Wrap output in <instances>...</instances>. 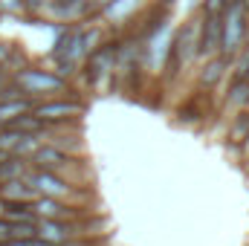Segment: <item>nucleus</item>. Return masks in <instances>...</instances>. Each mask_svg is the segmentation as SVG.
I'll return each mask as SVG.
<instances>
[{
    "mask_svg": "<svg viewBox=\"0 0 249 246\" xmlns=\"http://www.w3.org/2000/svg\"><path fill=\"white\" fill-rule=\"evenodd\" d=\"M12 81L23 90V96L29 99H50V96H64V93H75L72 84L61 78L55 70H44V67H35V64H26L20 70L12 72Z\"/></svg>",
    "mask_w": 249,
    "mask_h": 246,
    "instance_id": "1",
    "label": "nucleus"
},
{
    "mask_svg": "<svg viewBox=\"0 0 249 246\" xmlns=\"http://www.w3.org/2000/svg\"><path fill=\"white\" fill-rule=\"evenodd\" d=\"M249 41V9L244 3H226L220 15V55H238Z\"/></svg>",
    "mask_w": 249,
    "mask_h": 246,
    "instance_id": "2",
    "label": "nucleus"
},
{
    "mask_svg": "<svg viewBox=\"0 0 249 246\" xmlns=\"http://www.w3.org/2000/svg\"><path fill=\"white\" fill-rule=\"evenodd\" d=\"M87 105L84 99H78L75 93H64V96H50V99H38L32 105V113L50 127H61V124H75L84 116Z\"/></svg>",
    "mask_w": 249,
    "mask_h": 246,
    "instance_id": "3",
    "label": "nucleus"
},
{
    "mask_svg": "<svg viewBox=\"0 0 249 246\" xmlns=\"http://www.w3.org/2000/svg\"><path fill=\"white\" fill-rule=\"evenodd\" d=\"M78 72L84 75V81H87L90 90H102L107 81H113V72H116V41L107 38L105 44H99L84 58Z\"/></svg>",
    "mask_w": 249,
    "mask_h": 246,
    "instance_id": "4",
    "label": "nucleus"
},
{
    "mask_svg": "<svg viewBox=\"0 0 249 246\" xmlns=\"http://www.w3.org/2000/svg\"><path fill=\"white\" fill-rule=\"evenodd\" d=\"M29 185H35L38 194L44 197H55V200H72V197H81V188L72 185L70 180H64L61 174L55 171H44V168H29V174L23 177Z\"/></svg>",
    "mask_w": 249,
    "mask_h": 246,
    "instance_id": "5",
    "label": "nucleus"
},
{
    "mask_svg": "<svg viewBox=\"0 0 249 246\" xmlns=\"http://www.w3.org/2000/svg\"><path fill=\"white\" fill-rule=\"evenodd\" d=\"M35 168H44V171H55V174H64L67 168H72V165H78V157L72 154V151H67V148H58V145H53V142H41V148L32 154V159H29Z\"/></svg>",
    "mask_w": 249,
    "mask_h": 246,
    "instance_id": "6",
    "label": "nucleus"
},
{
    "mask_svg": "<svg viewBox=\"0 0 249 246\" xmlns=\"http://www.w3.org/2000/svg\"><path fill=\"white\" fill-rule=\"evenodd\" d=\"M81 217L78 220H47V217H38V238L41 241H50V244H67V241H75L81 238Z\"/></svg>",
    "mask_w": 249,
    "mask_h": 246,
    "instance_id": "7",
    "label": "nucleus"
},
{
    "mask_svg": "<svg viewBox=\"0 0 249 246\" xmlns=\"http://www.w3.org/2000/svg\"><path fill=\"white\" fill-rule=\"evenodd\" d=\"M32 209L38 217H47V220H78L84 214L81 206H72V203L55 200V197H44V194H38L32 200Z\"/></svg>",
    "mask_w": 249,
    "mask_h": 246,
    "instance_id": "8",
    "label": "nucleus"
},
{
    "mask_svg": "<svg viewBox=\"0 0 249 246\" xmlns=\"http://www.w3.org/2000/svg\"><path fill=\"white\" fill-rule=\"evenodd\" d=\"M229 70H232V58H226V55H212V58L200 61L197 64V87L206 93L214 90L217 84H223Z\"/></svg>",
    "mask_w": 249,
    "mask_h": 246,
    "instance_id": "9",
    "label": "nucleus"
},
{
    "mask_svg": "<svg viewBox=\"0 0 249 246\" xmlns=\"http://www.w3.org/2000/svg\"><path fill=\"white\" fill-rule=\"evenodd\" d=\"M223 110L232 116L238 110H249V78H232L229 93L223 99Z\"/></svg>",
    "mask_w": 249,
    "mask_h": 246,
    "instance_id": "10",
    "label": "nucleus"
},
{
    "mask_svg": "<svg viewBox=\"0 0 249 246\" xmlns=\"http://www.w3.org/2000/svg\"><path fill=\"white\" fill-rule=\"evenodd\" d=\"M0 197L6 203H32L38 197L35 185H29L26 180H3L0 183Z\"/></svg>",
    "mask_w": 249,
    "mask_h": 246,
    "instance_id": "11",
    "label": "nucleus"
},
{
    "mask_svg": "<svg viewBox=\"0 0 249 246\" xmlns=\"http://www.w3.org/2000/svg\"><path fill=\"white\" fill-rule=\"evenodd\" d=\"M32 105H35V99H29V96H23V99H0V127H6L18 116L29 113Z\"/></svg>",
    "mask_w": 249,
    "mask_h": 246,
    "instance_id": "12",
    "label": "nucleus"
},
{
    "mask_svg": "<svg viewBox=\"0 0 249 246\" xmlns=\"http://www.w3.org/2000/svg\"><path fill=\"white\" fill-rule=\"evenodd\" d=\"M249 136V110H238L229 116V127H226V142L232 148H241V142Z\"/></svg>",
    "mask_w": 249,
    "mask_h": 246,
    "instance_id": "13",
    "label": "nucleus"
},
{
    "mask_svg": "<svg viewBox=\"0 0 249 246\" xmlns=\"http://www.w3.org/2000/svg\"><path fill=\"white\" fill-rule=\"evenodd\" d=\"M3 217L9 223H38V214H35L32 203H6Z\"/></svg>",
    "mask_w": 249,
    "mask_h": 246,
    "instance_id": "14",
    "label": "nucleus"
},
{
    "mask_svg": "<svg viewBox=\"0 0 249 246\" xmlns=\"http://www.w3.org/2000/svg\"><path fill=\"white\" fill-rule=\"evenodd\" d=\"M53 3H55V0H23V20H29V23L44 20L47 9H50Z\"/></svg>",
    "mask_w": 249,
    "mask_h": 246,
    "instance_id": "15",
    "label": "nucleus"
},
{
    "mask_svg": "<svg viewBox=\"0 0 249 246\" xmlns=\"http://www.w3.org/2000/svg\"><path fill=\"white\" fill-rule=\"evenodd\" d=\"M0 15L23 18V0H0Z\"/></svg>",
    "mask_w": 249,
    "mask_h": 246,
    "instance_id": "16",
    "label": "nucleus"
},
{
    "mask_svg": "<svg viewBox=\"0 0 249 246\" xmlns=\"http://www.w3.org/2000/svg\"><path fill=\"white\" fill-rule=\"evenodd\" d=\"M226 9V0H200V15H223Z\"/></svg>",
    "mask_w": 249,
    "mask_h": 246,
    "instance_id": "17",
    "label": "nucleus"
},
{
    "mask_svg": "<svg viewBox=\"0 0 249 246\" xmlns=\"http://www.w3.org/2000/svg\"><path fill=\"white\" fill-rule=\"evenodd\" d=\"M6 241H12V223L6 217H0V244H6Z\"/></svg>",
    "mask_w": 249,
    "mask_h": 246,
    "instance_id": "18",
    "label": "nucleus"
},
{
    "mask_svg": "<svg viewBox=\"0 0 249 246\" xmlns=\"http://www.w3.org/2000/svg\"><path fill=\"white\" fill-rule=\"evenodd\" d=\"M9 53H12V44L0 41V70H6V61H9Z\"/></svg>",
    "mask_w": 249,
    "mask_h": 246,
    "instance_id": "19",
    "label": "nucleus"
},
{
    "mask_svg": "<svg viewBox=\"0 0 249 246\" xmlns=\"http://www.w3.org/2000/svg\"><path fill=\"white\" fill-rule=\"evenodd\" d=\"M113 0H90V6H93V12H96V18H102V12L110 6Z\"/></svg>",
    "mask_w": 249,
    "mask_h": 246,
    "instance_id": "20",
    "label": "nucleus"
},
{
    "mask_svg": "<svg viewBox=\"0 0 249 246\" xmlns=\"http://www.w3.org/2000/svg\"><path fill=\"white\" fill-rule=\"evenodd\" d=\"M238 154H241V159H244V162H249V136L244 139V142H241V148H238Z\"/></svg>",
    "mask_w": 249,
    "mask_h": 246,
    "instance_id": "21",
    "label": "nucleus"
},
{
    "mask_svg": "<svg viewBox=\"0 0 249 246\" xmlns=\"http://www.w3.org/2000/svg\"><path fill=\"white\" fill-rule=\"evenodd\" d=\"M9 75H12V72H9V70H0V90H3V84H6V81H9Z\"/></svg>",
    "mask_w": 249,
    "mask_h": 246,
    "instance_id": "22",
    "label": "nucleus"
},
{
    "mask_svg": "<svg viewBox=\"0 0 249 246\" xmlns=\"http://www.w3.org/2000/svg\"><path fill=\"white\" fill-rule=\"evenodd\" d=\"M3 209H6V200L0 197V217H3Z\"/></svg>",
    "mask_w": 249,
    "mask_h": 246,
    "instance_id": "23",
    "label": "nucleus"
},
{
    "mask_svg": "<svg viewBox=\"0 0 249 246\" xmlns=\"http://www.w3.org/2000/svg\"><path fill=\"white\" fill-rule=\"evenodd\" d=\"M226 3H244V0H226Z\"/></svg>",
    "mask_w": 249,
    "mask_h": 246,
    "instance_id": "24",
    "label": "nucleus"
},
{
    "mask_svg": "<svg viewBox=\"0 0 249 246\" xmlns=\"http://www.w3.org/2000/svg\"><path fill=\"white\" fill-rule=\"evenodd\" d=\"M244 6H247V9H249V0H244Z\"/></svg>",
    "mask_w": 249,
    "mask_h": 246,
    "instance_id": "25",
    "label": "nucleus"
}]
</instances>
